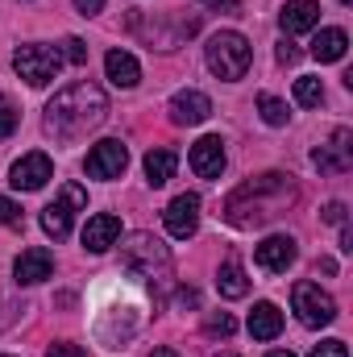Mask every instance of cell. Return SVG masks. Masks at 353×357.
<instances>
[{
    "label": "cell",
    "instance_id": "32",
    "mask_svg": "<svg viewBox=\"0 0 353 357\" xmlns=\"http://www.w3.org/2000/svg\"><path fill=\"white\" fill-rule=\"evenodd\" d=\"M13 129H17V112H13L8 104H0V142H4Z\"/></svg>",
    "mask_w": 353,
    "mask_h": 357
},
{
    "label": "cell",
    "instance_id": "10",
    "mask_svg": "<svg viewBox=\"0 0 353 357\" xmlns=\"http://www.w3.org/2000/svg\"><path fill=\"white\" fill-rule=\"evenodd\" d=\"M167 262H171V254H167V245L158 237H150V233H133L129 237V245H125V270L154 274V266H167Z\"/></svg>",
    "mask_w": 353,
    "mask_h": 357
},
{
    "label": "cell",
    "instance_id": "36",
    "mask_svg": "<svg viewBox=\"0 0 353 357\" xmlns=\"http://www.w3.org/2000/svg\"><path fill=\"white\" fill-rule=\"evenodd\" d=\"M75 8H80L84 17H96V13L104 8V0H75Z\"/></svg>",
    "mask_w": 353,
    "mask_h": 357
},
{
    "label": "cell",
    "instance_id": "22",
    "mask_svg": "<svg viewBox=\"0 0 353 357\" xmlns=\"http://www.w3.org/2000/svg\"><path fill=\"white\" fill-rule=\"evenodd\" d=\"M175 167H179V154L171 150V146L150 150V154H146V178H150V187L171 183V178H175Z\"/></svg>",
    "mask_w": 353,
    "mask_h": 357
},
{
    "label": "cell",
    "instance_id": "24",
    "mask_svg": "<svg viewBox=\"0 0 353 357\" xmlns=\"http://www.w3.org/2000/svg\"><path fill=\"white\" fill-rule=\"evenodd\" d=\"M320 100H324V84H320L316 75H299V79H295V104L320 108Z\"/></svg>",
    "mask_w": 353,
    "mask_h": 357
},
{
    "label": "cell",
    "instance_id": "35",
    "mask_svg": "<svg viewBox=\"0 0 353 357\" xmlns=\"http://www.w3.org/2000/svg\"><path fill=\"white\" fill-rule=\"evenodd\" d=\"M208 8H216V13H237L241 8V0H204Z\"/></svg>",
    "mask_w": 353,
    "mask_h": 357
},
{
    "label": "cell",
    "instance_id": "29",
    "mask_svg": "<svg viewBox=\"0 0 353 357\" xmlns=\"http://www.w3.org/2000/svg\"><path fill=\"white\" fill-rule=\"evenodd\" d=\"M0 225H8V229H21V208H17L13 199H4V195H0Z\"/></svg>",
    "mask_w": 353,
    "mask_h": 357
},
{
    "label": "cell",
    "instance_id": "43",
    "mask_svg": "<svg viewBox=\"0 0 353 357\" xmlns=\"http://www.w3.org/2000/svg\"><path fill=\"white\" fill-rule=\"evenodd\" d=\"M0 357H8V354H0Z\"/></svg>",
    "mask_w": 353,
    "mask_h": 357
},
{
    "label": "cell",
    "instance_id": "27",
    "mask_svg": "<svg viewBox=\"0 0 353 357\" xmlns=\"http://www.w3.org/2000/svg\"><path fill=\"white\" fill-rule=\"evenodd\" d=\"M59 54H63V59H67V63H75V67H84V63H88V46H84V42H80V38H67V42H63V50H59Z\"/></svg>",
    "mask_w": 353,
    "mask_h": 357
},
{
    "label": "cell",
    "instance_id": "34",
    "mask_svg": "<svg viewBox=\"0 0 353 357\" xmlns=\"http://www.w3.org/2000/svg\"><path fill=\"white\" fill-rule=\"evenodd\" d=\"M175 303L183 307V312H187V307H195V303H200V295H195V287H179Z\"/></svg>",
    "mask_w": 353,
    "mask_h": 357
},
{
    "label": "cell",
    "instance_id": "26",
    "mask_svg": "<svg viewBox=\"0 0 353 357\" xmlns=\"http://www.w3.org/2000/svg\"><path fill=\"white\" fill-rule=\"evenodd\" d=\"M204 333H208V337H233V333H237V320H233L229 312H212L208 324H204Z\"/></svg>",
    "mask_w": 353,
    "mask_h": 357
},
{
    "label": "cell",
    "instance_id": "39",
    "mask_svg": "<svg viewBox=\"0 0 353 357\" xmlns=\"http://www.w3.org/2000/svg\"><path fill=\"white\" fill-rule=\"evenodd\" d=\"M150 357H179V354H175V349H167V345H163V349H154Z\"/></svg>",
    "mask_w": 353,
    "mask_h": 357
},
{
    "label": "cell",
    "instance_id": "33",
    "mask_svg": "<svg viewBox=\"0 0 353 357\" xmlns=\"http://www.w3.org/2000/svg\"><path fill=\"white\" fill-rule=\"evenodd\" d=\"M46 357H88V354H84L80 345H67V341H63V345H50V349H46Z\"/></svg>",
    "mask_w": 353,
    "mask_h": 357
},
{
    "label": "cell",
    "instance_id": "28",
    "mask_svg": "<svg viewBox=\"0 0 353 357\" xmlns=\"http://www.w3.org/2000/svg\"><path fill=\"white\" fill-rule=\"evenodd\" d=\"M274 59H278L283 67H291V63H299V46H295L291 38H283V42L274 46Z\"/></svg>",
    "mask_w": 353,
    "mask_h": 357
},
{
    "label": "cell",
    "instance_id": "5",
    "mask_svg": "<svg viewBox=\"0 0 353 357\" xmlns=\"http://www.w3.org/2000/svg\"><path fill=\"white\" fill-rule=\"evenodd\" d=\"M59 67H63V54H59L54 46H42V42L21 46V50L13 54V71H17L29 88H46V84L59 75Z\"/></svg>",
    "mask_w": 353,
    "mask_h": 357
},
{
    "label": "cell",
    "instance_id": "4",
    "mask_svg": "<svg viewBox=\"0 0 353 357\" xmlns=\"http://www.w3.org/2000/svg\"><path fill=\"white\" fill-rule=\"evenodd\" d=\"M250 42L241 38V33H233V29H225V33H216L212 42H208V71L216 75V79H241L246 71H250Z\"/></svg>",
    "mask_w": 353,
    "mask_h": 357
},
{
    "label": "cell",
    "instance_id": "20",
    "mask_svg": "<svg viewBox=\"0 0 353 357\" xmlns=\"http://www.w3.org/2000/svg\"><path fill=\"white\" fill-rule=\"evenodd\" d=\"M345 50H350L345 29H320V33L312 38V59H316V63H341Z\"/></svg>",
    "mask_w": 353,
    "mask_h": 357
},
{
    "label": "cell",
    "instance_id": "13",
    "mask_svg": "<svg viewBox=\"0 0 353 357\" xmlns=\"http://www.w3.org/2000/svg\"><path fill=\"white\" fill-rule=\"evenodd\" d=\"M212 116V100L195 88H183L171 96V121L175 125H204Z\"/></svg>",
    "mask_w": 353,
    "mask_h": 357
},
{
    "label": "cell",
    "instance_id": "11",
    "mask_svg": "<svg viewBox=\"0 0 353 357\" xmlns=\"http://www.w3.org/2000/svg\"><path fill=\"white\" fill-rule=\"evenodd\" d=\"M163 225H167L171 237L187 241V237L200 229V195H191V191L175 195V199L167 204V212H163Z\"/></svg>",
    "mask_w": 353,
    "mask_h": 357
},
{
    "label": "cell",
    "instance_id": "2",
    "mask_svg": "<svg viewBox=\"0 0 353 357\" xmlns=\"http://www.w3.org/2000/svg\"><path fill=\"white\" fill-rule=\"evenodd\" d=\"M291 199H295L291 175L266 171V175H258V178H246V183L225 199V220L237 225V229H258L266 220H274Z\"/></svg>",
    "mask_w": 353,
    "mask_h": 357
},
{
    "label": "cell",
    "instance_id": "23",
    "mask_svg": "<svg viewBox=\"0 0 353 357\" xmlns=\"http://www.w3.org/2000/svg\"><path fill=\"white\" fill-rule=\"evenodd\" d=\"M216 291H220L225 299H241V295L250 291V278H246V270H241L237 258H229V262L220 266V274H216Z\"/></svg>",
    "mask_w": 353,
    "mask_h": 357
},
{
    "label": "cell",
    "instance_id": "12",
    "mask_svg": "<svg viewBox=\"0 0 353 357\" xmlns=\"http://www.w3.org/2000/svg\"><path fill=\"white\" fill-rule=\"evenodd\" d=\"M117 237H121V216H112V212L88 216V225H84V250L88 254H108L117 245Z\"/></svg>",
    "mask_w": 353,
    "mask_h": 357
},
{
    "label": "cell",
    "instance_id": "38",
    "mask_svg": "<svg viewBox=\"0 0 353 357\" xmlns=\"http://www.w3.org/2000/svg\"><path fill=\"white\" fill-rule=\"evenodd\" d=\"M320 274H337V262L333 258H320Z\"/></svg>",
    "mask_w": 353,
    "mask_h": 357
},
{
    "label": "cell",
    "instance_id": "6",
    "mask_svg": "<svg viewBox=\"0 0 353 357\" xmlns=\"http://www.w3.org/2000/svg\"><path fill=\"white\" fill-rule=\"evenodd\" d=\"M84 208H88L84 187L67 183V187H63V195H59L54 204H46V208H42V229H46V237L63 241V237L71 233V225H75V212H84Z\"/></svg>",
    "mask_w": 353,
    "mask_h": 357
},
{
    "label": "cell",
    "instance_id": "25",
    "mask_svg": "<svg viewBox=\"0 0 353 357\" xmlns=\"http://www.w3.org/2000/svg\"><path fill=\"white\" fill-rule=\"evenodd\" d=\"M258 112H262L266 125H287V104L278 100V96H258Z\"/></svg>",
    "mask_w": 353,
    "mask_h": 357
},
{
    "label": "cell",
    "instance_id": "31",
    "mask_svg": "<svg viewBox=\"0 0 353 357\" xmlns=\"http://www.w3.org/2000/svg\"><path fill=\"white\" fill-rule=\"evenodd\" d=\"M329 225H345V204L341 199H333V204H324V212H320Z\"/></svg>",
    "mask_w": 353,
    "mask_h": 357
},
{
    "label": "cell",
    "instance_id": "37",
    "mask_svg": "<svg viewBox=\"0 0 353 357\" xmlns=\"http://www.w3.org/2000/svg\"><path fill=\"white\" fill-rule=\"evenodd\" d=\"M341 250L353 254V229H350V225H341Z\"/></svg>",
    "mask_w": 353,
    "mask_h": 357
},
{
    "label": "cell",
    "instance_id": "40",
    "mask_svg": "<svg viewBox=\"0 0 353 357\" xmlns=\"http://www.w3.org/2000/svg\"><path fill=\"white\" fill-rule=\"evenodd\" d=\"M266 357H295V354H287V349H274V354H266Z\"/></svg>",
    "mask_w": 353,
    "mask_h": 357
},
{
    "label": "cell",
    "instance_id": "14",
    "mask_svg": "<svg viewBox=\"0 0 353 357\" xmlns=\"http://www.w3.org/2000/svg\"><path fill=\"white\" fill-rule=\"evenodd\" d=\"M254 262H258L266 274H283V270L295 262V241H291V237H283V233L266 237L262 245H254Z\"/></svg>",
    "mask_w": 353,
    "mask_h": 357
},
{
    "label": "cell",
    "instance_id": "21",
    "mask_svg": "<svg viewBox=\"0 0 353 357\" xmlns=\"http://www.w3.org/2000/svg\"><path fill=\"white\" fill-rule=\"evenodd\" d=\"M278 333H283V312L274 303H254V312H250V337L254 341H274Z\"/></svg>",
    "mask_w": 353,
    "mask_h": 357
},
{
    "label": "cell",
    "instance_id": "3",
    "mask_svg": "<svg viewBox=\"0 0 353 357\" xmlns=\"http://www.w3.org/2000/svg\"><path fill=\"white\" fill-rule=\"evenodd\" d=\"M104 116H108V96L96 88V84L84 79V84L63 88L50 100V108H46V129H50L54 137H63V142H75V137H84L88 129H96Z\"/></svg>",
    "mask_w": 353,
    "mask_h": 357
},
{
    "label": "cell",
    "instance_id": "30",
    "mask_svg": "<svg viewBox=\"0 0 353 357\" xmlns=\"http://www.w3.org/2000/svg\"><path fill=\"white\" fill-rule=\"evenodd\" d=\"M308 357H350V349H345V341H320Z\"/></svg>",
    "mask_w": 353,
    "mask_h": 357
},
{
    "label": "cell",
    "instance_id": "1",
    "mask_svg": "<svg viewBox=\"0 0 353 357\" xmlns=\"http://www.w3.org/2000/svg\"><path fill=\"white\" fill-rule=\"evenodd\" d=\"M150 320V299L121 274H104L88 295V328L100 349H125Z\"/></svg>",
    "mask_w": 353,
    "mask_h": 357
},
{
    "label": "cell",
    "instance_id": "17",
    "mask_svg": "<svg viewBox=\"0 0 353 357\" xmlns=\"http://www.w3.org/2000/svg\"><path fill=\"white\" fill-rule=\"evenodd\" d=\"M191 171L200 178H220V171H225V142L220 137H200L191 146Z\"/></svg>",
    "mask_w": 353,
    "mask_h": 357
},
{
    "label": "cell",
    "instance_id": "7",
    "mask_svg": "<svg viewBox=\"0 0 353 357\" xmlns=\"http://www.w3.org/2000/svg\"><path fill=\"white\" fill-rule=\"evenodd\" d=\"M291 303H295V316H299L308 328H324V324L337 320V303H333V295L320 291L316 282H295Z\"/></svg>",
    "mask_w": 353,
    "mask_h": 357
},
{
    "label": "cell",
    "instance_id": "8",
    "mask_svg": "<svg viewBox=\"0 0 353 357\" xmlns=\"http://www.w3.org/2000/svg\"><path fill=\"white\" fill-rule=\"evenodd\" d=\"M50 178H54V162H50V154H42V150L17 158L13 171H8V183H13L17 191H42Z\"/></svg>",
    "mask_w": 353,
    "mask_h": 357
},
{
    "label": "cell",
    "instance_id": "18",
    "mask_svg": "<svg viewBox=\"0 0 353 357\" xmlns=\"http://www.w3.org/2000/svg\"><path fill=\"white\" fill-rule=\"evenodd\" d=\"M278 21H283V29H287V33L316 29V21H320V4H316V0H287V4H283V13H278Z\"/></svg>",
    "mask_w": 353,
    "mask_h": 357
},
{
    "label": "cell",
    "instance_id": "9",
    "mask_svg": "<svg viewBox=\"0 0 353 357\" xmlns=\"http://www.w3.org/2000/svg\"><path fill=\"white\" fill-rule=\"evenodd\" d=\"M84 167H88L91 178H121L125 175V167H129V150H125V142H117V137L96 142Z\"/></svg>",
    "mask_w": 353,
    "mask_h": 357
},
{
    "label": "cell",
    "instance_id": "19",
    "mask_svg": "<svg viewBox=\"0 0 353 357\" xmlns=\"http://www.w3.org/2000/svg\"><path fill=\"white\" fill-rule=\"evenodd\" d=\"M104 71H108V79L117 88H137V79H142V67H137V59L129 50H108L104 54Z\"/></svg>",
    "mask_w": 353,
    "mask_h": 357
},
{
    "label": "cell",
    "instance_id": "16",
    "mask_svg": "<svg viewBox=\"0 0 353 357\" xmlns=\"http://www.w3.org/2000/svg\"><path fill=\"white\" fill-rule=\"evenodd\" d=\"M17 282L21 287H33V282H46L50 274H54V254L50 250H42V245H33V250H21V258H17Z\"/></svg>",
    "mask_w": 353,
    "mask_h": 357
},
{
    "label": "cell",
    "instance_id": "41",
    "mask_svg": "<svg viewBox=\"0 0 353 357\" xmlns=\"http://www.w3.org/2000/svg\"><path fill=\"white\" fill-rule=\"evenodd\" d=\"M216 357H237V354H216Z\"/></svg>",
    "mask_w": 353,
    "mask_h": 357
},
{
    "label": "cell",
    "instance_id": "42",
    "mask_svg": "<svg viewBox=\"0 0 353 357\" xmlns=\"http://www.w3.org/2000/svg\"><path fill=\"white\" fill-rule=\"evenodd\" d=\"M341 4H350V0H341Z\"/></svg>",
    "mask_w": 353,
    "mask_h": 357
},
{
    "label": "cell",
    "instance_id": "15",
    "mask_svg": "<svg viewBox=\"0 0 353 357\" xmlns=\"http://www.w3.org/2000/svg\"><path fill=\"white\" fill-rule=\"evenodd\" d=\"M350 142H353L350 129H337L329 146H316V150H312V162H316L324 175H341V171H350Z\"/></svg>",
    "mask_w": 353,
    "mask_h": 357
}]
</instances>
